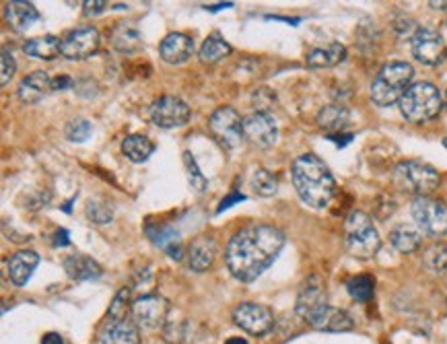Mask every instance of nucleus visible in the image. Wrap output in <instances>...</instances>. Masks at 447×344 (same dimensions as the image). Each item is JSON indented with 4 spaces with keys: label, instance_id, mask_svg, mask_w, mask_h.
<instances>
[{
    "label": "nucleus",
    "instance_id": "f257e3e1",
    "mask_svg": "<svg viewBox=\"0 0 447 344\" xmlns=\"http://www.w3.org/2000/svg\"><path fill=\"white\" fill-rule=\"evenodd\" d=\"M285 247V233L272 225H250L237 231L225 251L229 272L241 280H256Z\"/></svg>",
    "mask_w": 447,
    "mask_h": 344
},
{
    "label": "nucleus",
    "instance_id": "f03ea898",
    "mask_svg": "<svg viewBox=\"0 0 447 344\" xmlns=\"http://www.w3.org/2000/svg\"><path fill=\"white\" fill-rule=\"evenodd\" d=\"M291 175H293V186L299 194V198L311 206V208H326L334 194H336V182L328 169V165L307 153L295 159L293 167H291Z\"/></svg>",
    "mask_w": 447,
    "mask_h": 344
},
{
    "label": "nucleus",
    "instance_id": "7ed1b4c3",
    "mask_svg": "<svg viewBox=\"0 0 447 344\" xmlns=\"http://www.w3.org/2000/svg\"><path fill=\"white\" fill-rule=\"evenodd\" d=\"M414 77V69L408 62H389L385 64L371 83V99L379 108L394 106L402 99L406 89L410 87Z\"/></svg>",
    "mask_w": 447,
    "mask_h": 344
},
{
    "label": "nucleus",
    "instance_id": "20e7f679",
    "mask_svg": "<svg viewBox=\"0 0 447 344\" xmlns=\"http://www.w3.org/2000/svg\"><path fill=\"white\" fill-rule=\"evenodd\" d=\"M443 106V97L433 83H414L400 99V112L408 122L422 124L433 120Z\"/></svg>",
    "mask_w": 447,
    "mask_h": 344
},
{
    "label": "nucleus",
    "instance_id": "39448f33",
    "mask_svg": "<svg viewBox=\"0 0 447 344\" xmlns=\"http://www.w3.org/2000/svg\"><path fill=\"white\" fill-rule=\"evenodd\" d=\"M344 241H346L348 254L361 260L373 258L381 247V239H379V233L373 221L361 210H354L348 214L344 223Z\"/></svg>",
    "mask_w": 447,
    "mask_h": 344
},
{
    "label": "nucleus",
    "instance_id": "423d86ee",
    "mask_svg": "<svg viewBox=\"0 0 447 344\" xmlns=\"http://www.w3.org/2000/svg\"><path fill=\"white\" fill-rule=\"evenodd\" d=\"M410 214L416 227L433 237L447 233V204L428 196H416L410 204Z\"/></svg>",
    "mask_w": 447,
    "mask_h": 344
},
{
    "label": "nucleus",
    "instance_id": "0eeeda50",
    "mask_svg": "<svg viewBox=\"0 0 447 344\" xmlns=\"http://www.w3.org/2000/svg\"><path fill=\"white\" fill-rule=\"evenodd\" d=\"M402 186L410 192H414L416 196H428L433 190L439 188V173L435 171V167L422 163V161H404L398 165L396 169Z\"/></svg>",
    "mask_w": 447,
    "mask_h": 344
},
{
    "label": "nucleus",
    "instance_id": "6e6552de",
    "mask_svg": "<svg viewBox=\"0 0 447 344\" xmlns=\"http://www.w3.org/2000/svg\"><path fill=\"white\" fill-rule=\"evenodd\" d=\"M151 122L159 128L171 130V128H180L186 126L190 120V106L186 101H182L176 95H163L159 99L153 101L151 110H149Z\"/></svg>",
    "mask_w": 447,
    "mask_h": 344
},
{
    "label": "nucleus",
    "instance_id": "1a4fd4ad",
    "mask_svg": "<svg viewBox=\"0 0 447 344\" xmlns=\"http://www.w3.org/2000/svg\"><path fill=\"white\" fill-rule=\"evenodd\" d=\"M210 132L217 136V140L227 149H237L241 145L243 136V120L233 108H219L210 120H208Z\"/></svg>",
    "mask_w": 447,
    "mask_h": 344
},
{
    "label": "nucleus",
    "instance_id": "9d476101",
    "mask_svg": "<svg viewBox=\"0 0 447 344\" xmlns=\"http://www.w3.org/2000/svg\"><path fill=\"white\" fill-rule=\"evenodd\" d=\"M101 36L95 27H79L69 32L60 42V54L69 60H85L97 52Z\"/></svg>",
    "mask_w": 447,
    "mask_h": 344
},
{
    "label": "nucleus",
    "instance_id": "9b49d317",
    "mask_svg": "<svg viewBox=\"0 0 447 344\" xmlns=\"http://www.w3.org/2000/svg\"><path fill=\"white\" fill-rule=\"evenodd\" d=\"M169 303L159 295H143L132 303V319L138 328L157 330L167 321Z\"/></svg>",
    "mask_w": 447,
    "mask_h": 344
},
{
    "label": "nucleus",
    "instance_id": "f8f14e48",
    "mask_svg": "<svg viewBox=\"0 0 447 344\" xmlns=\"http://www.w3.org/2000/svg\"><path fill=\"white\" fill-rule=\"evenodd\" d=\"M233 321L243 332H247L252 336H262V334L270 332V328L274 325V315L266 305L247 301V303H241L235 307Z\"/></svg>",
    "mask_w": 447,
    "mask_h": 344
},
{
    "label": "nucleus",
    "instance_id": "ddd939ff",
    "mask_svg": "<svg viewBox=\"0 0 447 344\" xmlns=\"http://www.w3.org/2000/svg\"><path fill=\"white\" fill-rule=\"evenodd\" d=\"M410 48H412V56L426 66H437L445 58L443 38L439 36V32L428 27L416 29V34L410 40Z\"/></svg>",
    "mask_w": 447,
    "mask_h": 344
},
{
    "label": "nucleus",
    "instance_id": "4468645a",
    "mask_svg": "<svg viewBox=\"0 0 447 344\" xmlns=\"http://www.w3.org/2000/svg\"><path fill=\"white\" fill-rule=\"evenodd\" d=\"M243 136L254 143L256 147L268 149L278 138V126L274 118L266 112H256L247 118H243Z\"/></svg>",
    "mask_w": 447,
    "mask_h": 344
},
{
    "label": "nucleus",
    "instance_id": "2eb2a0df",
    "mask_svg": "<svg viewBox=\"0 0 447 344\" xmlns=\"http://www.w3.org/2000/svg\"><path fill=\"white\" fill-rule=\"evenodd\" d=\"M328 305L326 299V288L319 276H311L303 282L299 295H297V303H295V311L299 317H303L305 321H309L319 309H324Z\"/></svg>",
    "mask_w": 447,
    "mask_h": 344
},
{
    "label": "nucleus",
    "instance_id": "dca6fc26",
    "mask_svg": "<svg viewBox=\"0 0 447 344\" xmlns=\"http://www.w3.org/2000/svg\"><path fill=\"white\" fill-rule=\"evenodd\" d=\"M97 344H141L138 325L128 317H108L97 334Z\"/></svg>",
    "mask_w": 447,
    "mask_h": 344
},
{
    "label": "nucleus",
    "instance_id": "f3484780",
    "mask_svg": "<svg viewBox=\"0 0 447 344\" xmlns=\"http://www.w3.org/2000/svg\"><path fill=\"white\" fill-rule=\"evenodd\" d=\"M19 99L23 103H38L42 101L48 93L54 91V79L46 73V71H36L32 75H27L21 83H19Z\"/></svg>",
    "mask_w": 447,
    "mask_h": 344
},
{
    "label": "nucleus",
    "instance_id": "a211bd4d",
    "mask_svg": "<svg viewBox=\"0 0 447 344\" xmlns=\"http://www.w3.org/2000/svg\"><path fill=\"white\" fill-rule=\"evenodd\" d=\"M159 54L167 64H184L194 54V40L186 34H169L159 46Z\"/></svg>",
    "mask_w": 447,
    "mask_h": 344
},
{
    "label": "nucleus",
    "instance_id": "6ab92c4d",
    "mask_svg": "<svg viewBox=\"0 0 447 344\" xmlns=\"http://www.w3.org/2000/svg\"><path fill=\"white\" fill-rule=\"evenodd\" d=\"M217 258V243L208 235L196 237L188 247V266L194 272H206Z\"/></svg>",
    "mask_w": 447,
    "mask_h": 344
},
{
    "label": "nucleus",
    "instance_id": "aec40b11",
    "mask_svg": "<svg viewBox=\"0 0 447 344\" xmlns=\"http://www.w3.org/2000/svg\"><path fill=\"white\" fill-rule=\"evenodd\" d=\"M40 264V256L34 249H21L13 254L9 260V278L15 286H25L29 278L34 276L36 268Z\"/></svg>",
    "mask_w": 447,
    "mask_h": 344
},
{
    "label": "nucleus",
    "instance_id": "412c9836",
    "mask_svg": "<svg viewBox=\"0 0 447 344\" xmlns=\"http://www.w3.org/2000/svg\"><path fill=\"white\" fill-rule=\"evenodd\" d=\"M307 323L315 330H322V332H348V330H352L350 315L342 309L332 307V305H326L324 309H319Z\"/></svg>",
    "mask_w": 447,
    "mask_h": 344
},
{
    "label": "nucleus",
    "instance_id": "4be33fe9",
    "mask_svg": "<svg viewBox=\"0 0 447 344\" xmlns=\"http://www.w3.org/2000/svg\"><path fill=\"white\" fill-rule=\"evenodd\" d=\"M5 17H7V23H9L15 32L23 34V32H27L34 23H38L42 15H40V11L36 9L34 3L13 0V3H7V7H5Z\"/></svg>",
    "mask_w": 447,
    "mask_h": 344
},
{
    "label": "nucleus",
    "instance_id": "5701e85b",
    "mask_svg": "<svg viewBox=\"0 0 447 344\" xmlns=\"http://www.w3.org/2000/svg\"><path fill=\"white\" fill-rule=\"evenodd\" d=\"M147 235L149 239L159 247L163 249L169 258L173 260H182L184 258V245H182V237L180 233L169 227V225H157V227H147Z\"/></svg>",
    "mask_w": 447,
    "mask_h": 344
},
{
    "label": "nucleus",
    "instance_id": "b1692460",
    "mask_svg": "<svg viewBox=\"0 0 447 344\" xmlns=\"http://www.w3.org/2000/svg\"><path fill=\"white\" fill-rule=\"evenodd\" d=\"M64 270L73 280H93L104 274L101 266L85 254H71L64 260Z\"/></svg>",
    "mask_w": 447,
    "mask_h": 344
},
{
    "label": "nucleus",
    "instance_id": "393cba45",
    "mask_svg": "<svg viewBox=\"0 0 447 344\" xmlns=\"http://www.w3.org/2000/svg\"><path fill=\"white\" fill-rule=\"evenodd\" d=\"M389 241L391 245L400 251V254H412L420 247L422 243V231L418 227H412V225H396L391 231H389Z\"/></svg>",
    "mask_w": 447,
    "mask_h": 344
},
{
    "label": "nucleus",
    "instance_id": "a878e982",
    "mask_svg": "<svg viewBox=\"0 0 447 344\" xmlns=\"http://www.w3.org/2000/svg\"><path fill=\"white\" fill-rule=\"evenodd\" d=\"M112 46L122 54H134L143 48L141 34L134 23H120L112 32Z\"/></svg>",
    "mask_w": 447,
    "mask_h": 344
},
{
    "label": "nucleus",
    "instance_id": "bb28decb",
    "mask_svg": "<svg viewBox=\"0 0 447 344\" xmlns=\"http://www.w3.org/2000/svg\"><path fill=\"white\" fill-rule=\"evenodd\" d=\"M344 58H346V48L342 44L334 42V44L322 46V48H313L307 54V64L311 69H330V66L340 64Z\"/></svg>",
    "mask_w": 447,
    "mask_h": 344
},
{
    "label": "nucleus",
    "instance_id": "cd10ccee",
    "mask_svg": "<svg viewBox=\"0 0 447 344\" xmlns=\"http://www.w3.org/2000/svg\"><path fill=\"white\" fill-rule=\"evenodd\" d=\"M60 42L56 36H44V38H34L23 44V52L32 58L40 60H54L60 54Z\"/></svg>",
    "mask_w": 447,
    "mask_h": 344
},
{
    "label": "nucleus",
    "instance_id": "c85d7f7f",
    "mask_svg": "<svg viewBox=\"0 0 447 344\" xmlns=\"http://www.w3.org/2000/svg\"><path fill=\"white\" fill-rule=\"evenodd\" d=\"M153 151H155V145L143 134H130L122 143V153L132 163H145L153 155Z\"/></svg>",
    "mask_w": 447,
    "mask_h": 344
},
{
    "label": "nucleus",
    "instance_id": "c756f323",
    "mask_svg": "<svg viewBox=\"0 0 447 344\" xmlns=\"http://www.w3.org/2000/svg\"><path fill=\"white\" fill-rule=\"evenodd\" d=\"M229 54H231V46L219 34L208 36L204 40V44L200 46V52H198V56H200V60L204 64H217V62L225 60Z\"/></svg>",
    "mask_w": 447,
    "mask_h": 344
},
{
    "label": "nucleus",
    "instance_id": "7c9ffc66",
    "mask_svg": "<svg viewBox=\"0 0 447 344\" xmlns=\"http://www.w3.org/2000/svg\"><path fill=\"white\" fill-rule=\"evenodd\" d=\"M346 122H348V110H346L344 106H338V103L326 106V108L317 114V124H319L324 130H328V132L342 130Z\"/></svg>",
    "mask_w": 447,
    "mask_h": 344
},
{
    "label": "nucleus",
    "instance_id": "2f4dec72",
    "mask_svg": "<svg viewBox=\"0 0 447 344\" xmlns=\"http://www.w3.org/2000/svg\"><path fill=\"white\" fill-rule=\"evenodd\" d=\"M250 186H252V190H254L258 196H264V198L274 196L276 190H278V182H276V177H274L268 169H262V167L252 171Z\"/></svg>",
    "mask_w": 447,
    "mask_h": 344
},
{
    "label": "nucleus",
    "instance_id": "473e14b6",
    "mask_svg": "<svg viewBox=\"0 0 447 344\" xmlns=\"http://www.w3.org/2000/svg\"><path fill=\"white\" fill-rule=\"evenodd\" d=\"M422 262H424L426 270H431L433 274L447 272V243H433L424 251Z\"/></svg>",
    "mask_w": 447,
    "mask_h": 344
},
{
    "label": "nucleus",
    "instance_id": "72a5a7b5",
    "mask_svg": "<svg viewBox=\"0 0 447 344\" xmlns=\"http://www.w3.org/2000/svg\"><path fill=\"white\" fill-rule=\"evenodd\" d=\"M346 288H348V295L354 299V301H369L373 297V291H375V282L371 276L367 274H361V276H354L346 282Z\"/></svg>",
    "mask_w": 447,
    "mask_h": 344
},
{
    "label": "nucleus",
    "instance_id": "f704fd0d",
    "mask_svg": "<svg viewBox=\"0 0 447 344\" xmlns=\"http://www.w3.org/2000/svg\"><path fill=\"white\" fill-rule=\"evenodd\" d=\"M184 165H186V173H188L190 188H192L194 192H206V188H208V180H206L204 173L198 169V163H196V159L192 157L190 151L184 153Z\"/></svg>",
    "mask_w": 447,
    "mask_h": 344
},
{
    "label": "nucleus",
    "instance_id": "c9c22d12",
    "mask_svg": "<svg viewBox=\"0 0 447 344\" xmlns=\"http://www.w3.org/2000/svg\"><path fill=\"white\" fill-rule=\"evenodd\" d=\"M85 214L91 223H97V225H106L112 221L114 217V208L108 204V202H101V200H89L87 202V208H85Z\"/></svg>",
    "mask_w": 447,
    "mask_h": 344
},
{
    "label": "nucleus",
    "instance_id": "e433bc0d",
    "mask_svg": "<svg viewBox=\"0 0 447 344\" xmlns=\"http://www.w3.org/2000/svg\"><path fill=\"white\" fill-rule=\"evenodd\" d=\"M91 132H93V126H91V122L85 120V118L71 120L69 126H67V130H64V134H67V138H69L71 143H85V140L91 136Z\"/></svg>",
    "mask_w": 447,
    "mask_h": 344
},
{
    "label": "nucleus",
    "instance_id": "4c0bfd02",
    "mask_svg": "<svg viewBox=\"0 0 447 344\" xmlns=\"http://www.w3.org/2000/svg\"><path fill=\"white\" fill-rule=\"evenodd\" d=\"M128 301H130V288L124 286V288L114 297V303L110 305V315H108V317H116V319L128 317Z\"/></svg>",
    "mask_w": 447,
    "mask_h": 344
},
{
    "label": "nucleus",
    "instance_id": "58836bf2",
    "mask_svg": "<svg viewBox=\"0 0 447 344\" xmlns=\"http://www.w3.org/2000/svg\"><path fill=\"white\" fill-rule=\"evenodd\" d=\"M186 334V319H167L165 325H163V338L169 342V344H176V342H182Z\"/></svg>",
    "mask_w": 447,
    "mask_h": 344
},
{
    "label": "nucleus",
    "instance_id": "ea45409f",
    "mask_svg": "<svg viewBox=\"0 0 447 344\" xmlns=\"http://www.w3.org/2000/svg\"><path fill=\"white\" fill-rule=\"evenodd\" d=\"M15 71H17V62L13 58V52L9 48H3V66H0V83L3 85H9L11 79L15 77Z\"/></svg>",
    "mask_w": 447,
    "mask_h": 344
},
{
    "label": "nucleus",
    "instance_id": "a19ab883",
    "mask_svg": "<svg viewBox=\"0 0 447 344\" xmlns=\"http://www.w3.org/2000/svg\"><path fill=\"white\" fill-rule=\"evenodd\" d=\"M108 9V3H104V0H87V3H83V13L87 17H93V15H99Z\"/></svg>",
    "mask_w": 447,
    "mask_h": 344
},
{
    "label": "nucleus",
    "instance_id": "79ce46f5",
    "mask_svg": "<svg viewBox=\"0 0 447 344\" xmlns=\"http://www.w3.org/2000/svg\"><path fill=\"white\" fill-rule=\"evenodd\" d=\"M241 200H245V196L243 194H239V192H233L231 196H227V198H223V202H221V206L217 208V212L221 214L223 210H227V208H231L235 202H241Z\"/></svg>",
    "mask_w": 447,
    "mask_h": 344
},
{
    "label": "nucleus",
    "instance_id": "37998d69",
    "mask_svg": "<svg viewBox=\"0 0 447 344\" xmlns=\"http://www.w3.org/2000/svg\"><path fill=\"white\" fill-rule=\"evenodd\" d=\"M54 237H56V239H54V245H56V247H67V245H71V239H69V231H67V229L56 231Z\"/></svg>",
    "mask_w": 447,
    "mask_h": 344
},
{
    "label": "nucleus",
    "instance_id": "c03bdc74",
    "mask_svg": "<svg viewBox=\"0 0 447 344\" xmlns=\"http://www.w3.org/2000/svg\"><path fill=\"white\" fill-rule=\"evenodd\" d=\"M73 87V79L71 77H56L54 79V91H64Z\"/></svg>",
    "mask_w": 447,
    "mask_h": 344
},
{
    "label": "nucleus",
    "instance_id": "a18cd8bd",
    "mask_svg": "<svg viewBox=\"0 0 447 344\" xmlns=\"http://www.w3.org/2000/svg\"><path fill=\"white\" fill-rule=\"evenodd\" d=\"M42 344H67V342L58 332H48V334H44Z\"/></svg>",
    "mask_w": 447,
    "mask_h": 344
},
{
    "label": "nucleus",
    "instance_id": "49530a36",
    "mask_svg": "<svg viewBox=\"0 0 447 344\" xmlns=\"http://www.w3.org/2000/svg\"><path fill=\"white\" fill-rule=\"evenodd\" d=\"M231 7H233V3H219V5H210V7L206 5L204 9L210 11V13H215V11H223V9H231Z\"/></svg>",
    "mask_w": 447,
    "mask_h": 344
},
{
    "label": "nucleus",
    "instance_id": "de8ad7c7",
    "mask_svg": "<svg viewBox=\"0 0 447 344\" xmlns=\"http://www.w3.org/2000/svg\"><path fill=\"white\" fill-rule=\"evenodd\" d=\"M225 344H247V342H245L243 338H229Z\"/></svg>",
    "mask_w": 447,
    "mask_h": 344
},
{
    "label": "nucleus",
    "instance_id": "09e8293b",
    "mask_svg": "<svg viewBox=\"0 0 447 344\" xmlns=\"http://www.w3.org/2000/svg\"><path fill=\"white\" fill-rule=\"evenodd\" d=\"M443 103H445V110H447V89H445V95H443Z\"/></svg>",
    "mask_w": 447,
    "mask_h": 344
},
{
    "label": "nucleus",
    "instance_id": "8fccbe9b",
    "mask_svg": "<svg viewBox=\"0 0 447 344\" xmlns=\"http://www.w3.org/2000/svg\"><path fill=\"white\" fill-rule=\"evenodd\" d=\"M443 147L447 149V138H443Z\"/></svg>",
    "mask_w": 447,
    "mask_h": 344
}]
</instances>
